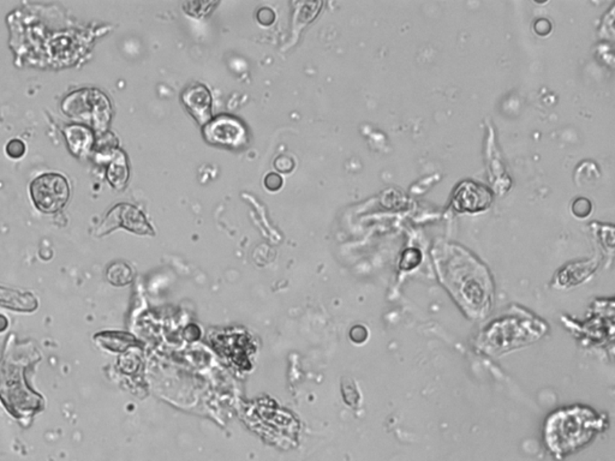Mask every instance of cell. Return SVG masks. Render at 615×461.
<instances>
[{"label":"cell","mask_w":615,"mask_h":461,"mask_svg":"<svg viewBox=\"0 0 615 461\" xmlns=\"http://www.w3.org/2000/svg\"><path fill=\"white\" fill-rule=\"evenodd\" d=\"M6 151H8V154L11 158H21L24 154V151H26V146L19 140H13L6 146Z\"/></svg>","instance_id":"7c38bea8"},{"label":"cell","mask_w":615,"mask_h":461,"mask_svg":"<svg viewBox=\"0 0 615 461\" xmlns=\"http://www.w3.org/2000/svg\"><path fill=\"white\" fill-rule=\"evenodd\" d=\"M6 326H8V321H6L4 316H0V330H4L6 328Z\"/></svg>","instance_id":"9a60e30c"},{"label":"cell","mask_w":615,"mask_h":461,"mask_svg":"<svg viewBox=\"0 0 615 461\" xmlns=\"http://www.w3.org/2000/svg\"><path fill=\"white\" fill-rule=\"evenodd\" d=\"M209 142L238 146L245 140V129L231 117H219L204 130Z\"/></svg>","instance_id":"8992f818"},{"label":"cell","mask_w":615,"mask_h":461,"mask_svg":"<svg viewBox=\"0 0 615 461\" xmlns=\"http://www.w3.org/2000/svg\"><path fill=\"white\" fill-rule=\"evenodd\" d=\"M491 203V191L478 183L463 182L453 195V204L459 212L478 213L486 210Z\"/></svg>","instance_id":"5b68a950"},{"label":"cell","mask_w":615,"mask_h":461,"mask_svg":"<svg viewBox=\"0 0 615 461\" xmlns=\"http://www.w3.org/2000/svg\"><path fill=\"white\" fill-rule=\"evenodd\" d=\"M183 101L186 105V108L191 112V115L199 120L201 124L208 121L211 118V103L212 98L208 89L204 85H192L186 89L183 95Z\"/></svg>","instance_id":"52a82bcc"},{"label":"cell","mask_w":615,"mask_h":461,"mask_svg":"<svg viewBox=\"0 0 615 461\" xmlns=\"http://www.w3.org/2000/svg\"><path fill=\"white\" fill-rule=\"evenodd\" d=\"M117 227H124L126 230H133L136 233H149L151 230L141 210H138L136 207L130 204H120L112 209L98 230L105 233L115 230Z\"/></svg>","instance_id":"277c9868"},{"label":"cell","mask_w":615,"mask_h":461,"mask_svg":"<svg viewBox=\"0 0 615 461\" xmlns=\"http://www.w3.org/2000/svg\"><path fill=\"white\" fill-rule=\"evenodd\" d=\"M257 21L261 23L262 26H270L273 24L275 19V14L270 8H262L259 10L256 14Z\"/></svg>","instance_id":"4fadbf2b"},{"label":"cell","mask_w":615,"mask_h":461,"mask_svg":"<svg viewBox=\"0 0 615 461\" xmlns=\"http://www.w3.org/2000/svg\"><path fill=\"white\" fill-rule=\"evenodd\" d=\"M265 185L270 191H278L283 187V178L278 173H268L265 178Z\"/></svg>","instance_id":"8fae6325"},{"label":"cell","mask_w":615,"mask_h":461,"mask_svg":"<svg viewBox=\"0 0 615 461\" xmlns=\"http://www.w3.org/2000/svg\"><path fill=\"white\" fill-rule=\"evenodd\" d=\"M107 279L115 286H124L131 283L133 271L124 262H115L107 271Z\"/></svg>","instance_id":"ba28073f"},{"label":"cell","mask_w":615,"mask_h":461,"mask_svg":"<svg viewBox=\"0 0 615 461\" xmlns=\"http://www.w3.org/2000/svg\"><path fill=\"white\" fill-rule=\"evenodd\" d=\"M275 169L281 173L293 172L295 169V161L288 156H279L274 160Z\"/></svg>","instance_id":"30bf717a"},{"label":"cell","mask_w":615,"mask_h":461,"mask_svg":"<svg viewBox=\"0 0 615 461\" xmlns=\"http://www.w3.org/2000/svg\"><path fill=\"white\" fill-rule=\"evenodd\" d=\"M420 253L418 250L416 249H411V250H409L407 253L403 255V260H402V268L405 269V271H410L412 268H415V267L420 263Z\"/></svg>","instance_id":"9c48e42d"},{"label":"cell","mask_w":615,"mask_h":461,"mask_svg":"<svg viewBox=\"0 0 615 461\" xmlns=\"http://www.w3.org/2000/svg\"><path fill=\"white\" fill-rule=\"evenodd\" d=\"M600 421L587 408H575L557 412L547 424V441L555 453L571 452L591 439Z\"/></svg>","instance_id":"7a4b0ae2"},{"label":"cell","mask_w":615,"mask_h":461,"mask_svg":"<svg viewBox=\"0 0 615 461\" xmlns=\"http://www.w3.org/2000/svg\"><path fill=\"white\" fill-rule=\"evenodd\" d=\"M31 200L36 208L46 214L57 213L64 208L70 196L67 178L58 173H44L31 185Z\"/></svg>","instance_id":"3957f363"},{"label":"cell","mask_w":615,"mask_h":461,"mask_svg":"<svg viewBox=\"0 0 615 461\" xmlns=\"http://www.w3.org/2000/svg\"><path fill=\"white\" fill-rule=\"evenodd\" d=\"M441 281L465 309L474 315L486 309L491 298L487 273L476 260L461 249L443 248L435 251Z\"/></svg>","instance_id":"6da1fadb"},{"label":"cell","mask_w":615,"mask_h":461,"mask_svg":"<svg viewBox=\"0 0 615 461\" xmlns=\"http://www.w3.org/2000/svg\"><path fill=\"white\" fill-rule=\"evenodd\" d=\"M573 213L577 215V217H584L587 215H589L590 213V210H591V204L589 202L587 199H580V200H577L573 204Z\"/></svg>","instance_id":"5bb4252c"}]
</instances>
